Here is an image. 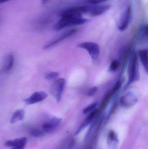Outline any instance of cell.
<instances>
[{"instance_id": "cell-1", "label": "cell", "mask_w": 148, "mask_h": 149, "mask_svg": "<svg viewBox=\"0 0 148 149\" xmlns=\"http://www.w3.org/2000/svg\"><path fill=\"white\" fill-rule=\"evenodd\" d=\"M89 22V20L83 18L82 17H61L60 20L54 26V30L56 31H60L68 27L82 25L87 23Z\"/></svg>"}, {"instance_id": "cell-2", "label": "cell", "mask_w": 148, "mask_h": 149, "mask_svg": "<svg viewBox=\"0 0 148 149\" xmlns=\"http://www.w3.org/2000/svg\"><path fill=\"white\" fill-rule=\"evenodd\" d=\"M128 80L125 86L127 89L130 85L139 80L140 78L138 56L136 53H134L129 62V66Z\"/></svg>"}, {"instance_id": "cell-3", "label": "cell", "mask_w": 148, "mask_h": 149, "mask_svg": "<svg viewBox=\"0 0 148 149\" xmlns=\"http://www.w3.org/2000/svg\"><path fill=\"white\" fill-rule=\"evenodd\" d=\"M78 47L85 50L88 53L91 59L93 61H96L100 55V49L96 43L91 42H86L78 45Z\"/></svg>"}, {"instance_id": "cell-4", "label": "cell", "mask_w": 148, "mask_h": 149, "mask_svg": "<svg viewBox=\"0 0 148 149\" xmlns=\"http://www.w3.org/2000/svg\"><path fill=\"white\" fill-rule=\"evenodd\" d=\"M66 85L65 79L61 78L56 80L50 87V93L57 102H61Z\"/></svg>"}, {"instance_id": "cell-5", "label": "cell", "mask_w": 148, "mask_h": 149, "mask_svg": "<svg viewBox=\"0 0 148 149\" xmlns=\"http://www.w3.org/2000/svg\"><path fill=\"white\" fill-rule=\"evenodd\" d=\"M89 7L85 6H74L63 10L61 15V17H79L88 13Z\"/></svg>"}, {"instance_id": "cell-6", "label": "cell", "mask_w": 148, "mask_h": 149, "mask_svg": "<svg viewBox=\"0 0 148 149\" xmlns=\"http://www.w3.org/2000/svg\"><path fill=\"white\" fill-rule=\"evenodd\" d=\"M133 17V9L131 5L127 7L124 12L121 15L118 23V29L120 31L126 30L130 24Z\"/></svg>"}, {"instance_id": "cell-7", "label": "cell", "mask_w": 148, "mask_h": 149, "mask_svg": "<svg viewBox=\"0 0 148 149\" xmlns=\"http://www.w3.org/2000/svg\"><path fill=\"white\" fill-rule=\"evenodd\" d=\"M138 102V98L135 93L129 92L123 95L120 100V106L125 109L134 107Z\"/></svg>"}, {"instance_id": "cell-8", "label": "cell", "mask_w": 148, "mask_h": 149, "mask_svg": "<svg viewBox=\"0 0 148 149\" xmlns=\"http://www.w3.org/2000/svg\"><path fill=\"white\" fill-rule=\"evenodd\" d=\"M61 119L56 117H53L48 119L43 124V131L44 133L53 132L61 124Z\"/></svg>"}, {"instance_id": "cell-9", "label": "cell", "mask_w": 148, "mask_h": 149, "mask_svg": "<svg viewBox=\"0 0 148 149\" xmlns=\"http://www.w3.org/2000/svg\"><path fill=\"white\" fill-rule=\"evenodd\" d=\"M77 31V29H70L66 31L62 34H61L60 36H59L58 37L56 38V39H54L53 41H51L50 42L45 45L43 47V49H49V48L54 46L56 45L61 42L65 40L66 38L73 36L75 33H76Z\"/></svg>"}, {"instance_id": "cell-10", "label": "cell", "mask_w": 148, "mask_h": 149, "mask_svg": "<svg viewBox=\"0 0 148 149\" xmlns=\"http://www.w3.org/2000/svg\"><path fill=\"white\" fill-rule=\"evenodd\" d=\"M47 93L43 91L35 92L30 95V97L25 99L24 102L27 105H33L43 101L47 97Z\"/></svg>"}, {"instance_id": "cell-11", "label": "cell", "mask_w": 148, "mask_h": 149, "mask_svg": "<svg viewBox=\"0 0 148 149\" xmlns=\"http://www.w3.org/2000/svg\"><path fill=\"white\" fill-rule=\"evenodd\" d=\"M28 142L26 137L17 138L13 140H9L5 142L4 145L9 148H14L20 149H24Z\"/></svg>"}, {"instance_id": "cell-12", "label": "cell", "mask_w": 148, "mask_h": 149, "mask_svg": "<svg viewBox=\"0 0 148 149\" xmlns=\"http://www.w3.org/2000/svg\"><path fill=\"white\" fill-rule=\"evenodd\" d=\"M111 7L110 4L89 7L88 13L92 17L99 16L108 11Z\"/></svg>"}, {"instance_id": "cell-13", "label": "cell", "mask_w": 148, "mask_h": 149, "mask_svg": "<svg viewBox=\"0 0 148 149\" xmlns=\"http://www.w3.org/2000/svg\"><path fill=\"white\" fill-rule=\"evenodd\" d=\"M98 112H99V110L97 109H96L94 111L89 113V115L85 119L80 127L78 128L76 133V135L80 134L82 130H83L85 127H87L89 124H90L98 114Z\"/></svg>"}, {"instance_id": "cell-14", "label": "cell", "mask_w": 148, "mask_h": 149, "mask_svg": "<svg viewBox=\"0 0 148 149\" xmlns=\"http://www.w3.org/2000/svg\"><path fill=\"white\" fill-rule=\"evenodd\" d=\"M107 143L109 149H117L119 140L117 134L114 131H110L108 135Z\"/></svg>"}, {"instance_id": "cell-15", "label": "cell", "mask_w": 148, "mask_h": 149, "mask_svg": "<svg viewBox=\"0 0 148 149\" xmlns=\"http://www.w3.org/2000/svg\"><path fill=\"white\" fill-rule=\"evenodd\" d=\"M139 57L141 62L146 71V72H148V49H142L140 50L139 52Z\"/></svg>"}, {"instance_id": "cell-16", "label": "cell", "mask_w": 148, "mask_h": 149, "mask_svg": "<svg viewBox=\"0 0 148 149\" xmlns=\"http://www.w3.org/2000/svg\"><path fill=\"white\" fill-rule=\"evenodd\" d=\"M14 57L13 54H10L8 56L5 62V65L3 69V72H8L12 70L14 63Z\"/></svg>"}, {"instance_id": "cell-17", "label": "cell", "mask_w": 148, "mask_h": 149, "mask_svg": "<svg viewBox=\"0 0 148 149\" xmlns=\"http://www.w3.org/2000/svg\"><path fill=\"white\" fill-rule=\"evenodd\" d=\"M25 112L23 109H19L14 112L11 117L10 123L14 124L17 122L22 120L24 118Z\"/></svg>"}, {"instance_id": "cell-18", "label": "cell", "mask_w": 148, "mask_h": 149, "mask_svg": "<svg viewBox=\"0 0 148 149\" xmlns=\"http://www.w3.org/2000/svg\"><path fill=\"white\" fill-rule=\"evenodd\" d=\"M98 104V102H92L83 109V113L87 114L91 113L96 109Z\"/></svg>"}, {"instance_id": "cell-19", "label": "cell", "mask_w": 148, "mask_h": 149, "mask_svg": "<svg viewBox=\"0 0 148 149\" xmlns=\"http://www.w3.org/2000/svg\"><path fill=\"white\" fill-rule=\"evenodd\" d=\"M120 66V63L117 60H114L110 63V65L109 68V72H115Z\"/></svg>"}, {"instance_id": "cell-20", "label": "cell", "mask_w": 148, "mask_h": 149, "mask_svg": "<svg viewBox=\"0 0 148 149\" xmlns=\"http://www.w3.org/2000/svg\"><path fill=\"white\" fill-rule=\"evenodd\" d=\"M59 76V73L56 72H50L46 73L45 75V79L47 80H51L57 79Z\"/></svg>"}, {"instance_id": "cell-21", "label": "cell", "mask_w": 148, "mask_h": 149, "mask_svg": "<svg viewBox=\"0 0 148 149\" xmlns=\"http://www.w3.org/2000/svg\"><path fill=\"white\" fill-rule=\"evenodd\" d=\"M148 25L147 24H143L140 27V37L144 38L147 37Z\"/></svg>"}, {"instance_id": "cell-22", "label": "cell", "mask_w": 148, "mask_h": 149, "mask_svg": "<svg viewBox=\"0 0 148 149\" xmlns=\"http://www.w3.org/2000/svg\"><path fill=\"white\" fill-rule=\"evenodd\" d=\"M30 134L33 137L38 138L43 136L44 134V132L40 130L34 129L31 131Z\"/></svg>"}, {"instance_id": "cell-23", "label": "cell", "mask_w": 148, "mask_h": 149, "mask_svg": "<svg viewBox=\"0 0 148 149\" xmlns=\"http://www.w3.org/2000/svg\"><path fill=\"white\" fill-rule=\"evenodd\" d=\"M98 91V88L96 86L93 87L91 88L87 93V95L89 96H94L97 93Z\"/></svg>"}, {"instance_id": "cell-24", "label": "cell", "mask_w": 148, "mask_h": 149, "mask_svg": "<svg viewBox=\"0 0 148 149\" xmlns=\"http://www.w3.org/2000/svg\"><path fill=\"white\" fill-rule=\"evenodd\" d=\"M108 1H109V0H89V2L91 3H93V4H96Z\"/></svg>"}, {"instance_id": "cell-25", "label": "cell", "mask_w": 148, "mask_h": 149, "mask_svg": "<svg viewBox=\"0 0 148 149\" xmlns=\"http://www.w3.org/2000/svg\"><path fill=\"white\" fill-rule=\"evenodd\" d=\"M50 0H41V1L43 4H46Z\"/></svg>"}, {"instance_id": "cell-26", "label": "cell", "mask_w": 148, "mask_h": 149, "mask_svg": "<svg viewBox=\"0 0 148 149\" xmlns=\"http://www.w3.org/2000/svg\"><path fill=\"white\" fill-rule=\"evenodd\" d=\"M10 1V0H0V4L6 2L8 1Z\"/></svg>"}, {"instance_id": "cell-27", "label": "cell", "mask_w": 148, "mask_h": 149, "mask_svg": "<svg viewBox=\"0 0 148 149\" xmlns=\"http://www.w3.org/2000/svg\"><path fill=\"white\" fill-rule=\"evenodd\" d=\"M11 149H20L17 148H11Z\"/></svg>"}]
</instances>
